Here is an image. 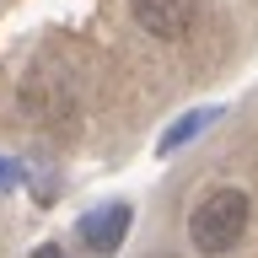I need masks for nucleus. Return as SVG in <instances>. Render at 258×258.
Here are the masks:
<instances>
[{"mask_svg": "<svg viewBox=\"0 0 258 258\" xmlns=\"http://www.w3.org/2000/svg\"><path fill=\"white\" fill-rule=\"evenodd\" d=\"M129 226H135V205H102V210H86L76 221V237H81V247H92L97 258H108V253H118L124 247V237H129Z\"/></svg>", "mask_w": 258, "mask_h": 258, "instance_id": "7ed1b4c3", "label": "nucleus"}, {"mask_svg": "<svg viewBox=\"0 0 258 258\" xmlns=\"http://www.w3.org/2000/svg\"><path fill=\"white\" fill-rule=\"evenodd\" d=\"M210 118H221V108H194V113H183V118H177V124H172V129H167V135L156 140V151H161V156L183 151V145H188L194 135H199V129H210Z\"/></svg>", "mask_w": 258, "mask_h": 258, "instance_id": "20e7f679", "label": "nucleus"}, {"mask_svg": "<svg viewBox=\"0 0 258 258\" xmlns=\"http://www.w3.org/2000/svg\"><path fill=\"white\" fill-rule=\"evenodd\" d=\"M32 258H70V253H64V247H38Z\"/></svg>", "mask_w": 258, "mask_h": 258, "instance_id": "423d86ee", "label": "nucleus"}, {"mask_svg": "<svg viewBox=\"0 0 258 258\" xmlns=\"http://www.w3.org/2000/svg\"><path fill=\"white\" fill-rule=\"evenodd\" d=\"M129 16L145 38H161V43H177L188 38L194 16H199V0H129Z\"/></svg>", "mask_w": 258, "mask_h": 258, "instance_id": "f03ea898", "label": "nucleus"}, {"mask_svg": "<svg viewBox=\"0 0 258 258\" xmlns=\"http://www.w3.org/2000/svg\"><path fill=\"white\" fill-rule=\"evenodd\" d=\"M247 215H253L247 188H231V183H226V188H210L205 199L188 210V247L205 253V258H226L247 237Z\"/></svg>", "mask_w": 258, "mask_h": 258, "instance_id": "f257e3e1", "label": "nucleus"}, {"mask_svg": "<svg viewBox=\"0 0 258 258\" xmlns=\"http://www.w3.org/2000/svg\"><path fill=\"white\" fill-rule=\"evenodd\" d=\"M16 183H22V172H16V161H6V156H0V194H11Z\"/></svg>", "mask_w": 258, "mask_h": 258, "instance_id": "39448f33", "label": "nucleus"}]
</instances>
